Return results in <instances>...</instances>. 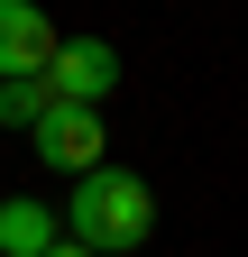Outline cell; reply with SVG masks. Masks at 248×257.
<instances>
[{"label": "cell", "mask_w": 248, "mask_h": 257, "mask_svg": "<svg viewBox=\"0 0 248 257\" xmlns=\"http://www.w3.org/2000/svg\"><path fill=\"white\" fill-rule=\"evenodd\" d=\"M55 220H65V239L92 248V257H129V248H147V230H157V193H147V175H129V166H92V175H74V202Z\"/></svg>", "instance_id": "obj_1"}, {"label": "cell", "mask_w": 248, "mask_h": 257, "mask_svg": "<svg viewBox=\"0 0 248 257\" xmlns=\"http://www.w3.org/2000/svg\"><path fill=\"white\" fill-rule=\"evenodd\" d=\"M55 239H65V220H55L37 193H10V202H0V257H46Z\"/></svg>", "instance_id": "obj_5"}, {"label": "cell", "mask_w": 248, "mask_h": 257, "mask_svg": "<svg viewBox=\"0 0 248 257\" xmlns=\"http://www.w3.org/2000/svg\"><path fill=\"white\" fill-rule=\"evenodd\" d=\"M46 119V83L37 74H10V83H0V128H37Z\"/></svg>", "instance_id": "obj_6"}, {"label": "cell", "mask_w": 248, "mask_h": 257, "mask_svg": "<svg viewBox=\"0 0 248 257\" xmlns=\"http://www.w3.org/2000/svg\"><path fill=\"white\" fill-rule=\"evenodd\" d=\"M46 257H92V248H74V239H55V248H46Z\"/></svg>", "instance_id": "obj_7"}, {"label": "cell", "mask_w": 248, "mask_h": 257, "mask_svg": "<svg viewBox=\"0 0 248 257\" xmlns=\"http://www.w3.org/2000/svg\"><path fill=\"white\" fill-rule=\"evenodd\" d=\"M46 101H74V110H101L110 101V92H119V46L110 37H65V46H55L46 55Z\"/></svg>", "instance_id": "obj_2"}, {"label": "cell", "mask_w": 248, "mask_h": 257, "mask_svg": "<svg viewBox=\"0 0 248 257\" xmlns=\"http://www.w3.org/2000/svg\"><path fill=\"white\" fill-rule=\"evenodd\" d=\"M65 46L46 19V0H0V83L10 74H46V55Z\"/></svg>", "instance_id": "obj_4"}, {"label": "cell", "mask_w": 248, "mask_h": 257, "mask_svg": "<svg viewBox=\"0 0 248 257\" xmlns=\"http://www.w3.org/2000/svg\"><path fill=\"white\" fill-rule=\"evenodd\" d=\"M37 138V166H55V175H92V166H110V138H101V110H74V101H46V119L28 128Z\"/></svg>", "instance_id": "obj_3"}]
</instances>
